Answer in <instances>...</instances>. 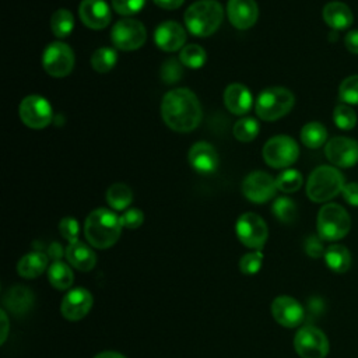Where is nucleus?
I'll return each instance as SVG.
<instances>
[{
  "instance_id": "obj_1",
  "label": "nucleus",
  "mask_w": 358,
  "mask_h": 358,
  "mask_svg": "<svg viewBox=\"0 0 358 358\" xmlns=\"http://www.w3.org/2000/svg\"><path fill=\"white\" fill-rule=\"evenodd\" d=\"M161 115L169 129L179 133H187L200 124L203 112L193 91L187 88H175L164 95Z\"/></svg>"
},
{
  "instance_id": "obj_2",
  "label": "nucleus",
  "mask_w": 358,
  "mask_h": 358,
  "mask_svg": "<svg viewBox=\"0 0 358 358\" xmlns=\"http://www.w3.org/2000/svg\"><path fill=\"white\" fill-rule=\"evenodd\" d=\"M120 217L108 208H96L91 211L84 224V234L91 246L96 249H108L113 246L122 232Z\"/></svg>"
},
{
  "instance_id": "obj_3",
  "label": "nucleus",
  "mask_w": 358,
  "mask_h": 358,
  "mask_svg": "<svg viewBox=\"0 0 358 358\" xmlns=\"http://www.w3.org/2000/svg\"><path fill=\"white\" fill-rule=\"evenodd\" d=\"M224 18L222 6L217 0L194 1L185 11V24L189 32L196 36H210L214 34Z\"/></svg>"
},
{
  "instance_id": "obj_4",
  "label": "nucleus",
  "mask_w": 358,
  "mask_h": 358,
  "mask_svg": "<svg viewBox=\"0 0 358 358\" xmlns=\"http://www.w3.org/2000/svg\"><path fill=\"white\" fill-rule=\"evenodd\" d=\"M344 187V176L338 169L322 165L317 166L308 179L306 194L315 203H323L336 197Z\"/></svg>"
},
{
  "instance_id": "obj_5",
  "label": "nucleus",
  "mask_w": 358,
  "mask_h": 358,
  "mask_svg": "<svg viewBox=\"0 0 358 358\" xmlns=\"http://www.w3.org/2000/svg\"><path fill=\"white\" fill-rule=\"evenodd\" d=\"M294 94L284 87H270L263 90L256 101V113L262 120L274 122L285 116L294 106Z\"/></svg>"
},
{
  "instance_id": "obj_6",
  "label": "nucleus",
  "mask_w": 358,
  "mask_h": 358,
  "mask_svg": "<svg viewBox=\"0 0 358 358\" xmlns=\"http://www.w3.org/2000/svg\"><path fill=\"white\" fill-rule=\"evenodd\" d=\"M317 234L323 241H338L351 228V218L344 207L336 203L324 204L317 214Z\"/></svg>"
},
{
  "instance_id": "obj_7",
  "label": "nucleus",
  "mask_w": 358,
  "mask_h": 358,
  "mask_svg": "<svg viewBox=\"0 0 358 358\" xmlns=\"http://www.w3.org/2000/svg\"><path fill=\"white\" fill-rule=\"evenodd\" d=\"M299 157V147L292 137L274 136L263 147V158L273 168L292 165Z\"/></svg>"
},
{
  "instance_id": "obj_8",
  "label": "nucleus",
  "mask_w": 358,
  "mask_h": 358,
  "mask_svg": "<svg viewBox=\"0 0 358 358\" xmlns=\"http://www.w3.org/2000/svg\"><path fill=\"white\" fill-rule=\"evenodd\" d=\"M238 239L253 250H260L268 236V228L264 220L255 213H243L235 224Z\"/></svg>"
},
{
  "instance_id": "obj_9",
  "label": "nucleus",
  "mask_w": 358,
  "mask_h": 358,
  "mask_svg": "<svg viewBox=\"0 0 358 358\" xmlns=\"http://www.w3.org/2000/svg\"><path fill=\"white\" fill-rule=\"evenodd\" d=\"M110 39L115 48L130 52L144 45L147 39V31L138 20L122 18L113 25Z\"/></svg>"
},
{
  "instance_id": "obj_10",
  "label": "nucleus",
  "mask_w": 358,
  "mask_h": 358,
  "mask_svg": "<svg viewBox=\"0 0 358 358\" xmlns=\"http://www.w3.org/2000/svg\"><path fill=\"white\" fill-rule=\"evenodd\" d=\"M294 347L301 358H324L329 352V340L320 329L303 326L295 334Z\"/></svg>"
},
{
  "instance_id": "obj_11",
  "label": "nucleus",
  "mask_w": 358,
  "mask_h": 358,
  "mask_svg": "<svg viewBox=\"0 0 358 358\" xmlns=\"http://www.w3.org/2000/svg\"><path fill=\"white\" fill-rule=\"evenodd\" d=\"M42 66L52 77H66L74 67V53L67 43L53 42L43 50Z\"/></svg>"
},
{
  "instance_id": "obj_12",
  "label": "nucleus",
  "mask_w": 358,
  "mask_h": 358,
  "mask_svg": "<svg viewBox=\"0 0 358 358\" xmlns=\"http://www.w3.org/2000/svg\"><path fill=\"white\" fill-rule=\"evenodd\" d=\"M18 113L22 123L29 129H43L53 117L52 106L48 99L36 94L28 95L21 101Z\"/></svg>"
},
{
  "instance_id": "obj_13",
  "label": "nucleus",
  "mask_w": 358,
  "mask_h": 358,
  "mask_svg": "<svg viewBox=\"0 0 358 358\" xmlns=\"http://www.w3.org/2000/svg\"><path fill=\"white\" fill-rule=\"evenodd\" d=\"M277 190L275 179L263 171L250 172L242 182L243 196L253 203H266L274 197Z\"/></svg>"
},
{
  "instance_id": "obj_14",
  "label": "nucleus",
  "mask_w": 358,
  "mask_h": 358,
  "mask_svg": "<svg viewBox=\"0 0 358 358\" xmlns=\"http://www.w3.org/2000/svg\"><path fill=\"white\" fill-rule=\"evenodd\" d=\"M324 155L336 166H354L358 162V143L348 137H333L326 143Z\"/></svg>"
},
{
  "instance_id": "obj_15",
  "label": "nucleus",
  "mask_w": 358,
  "mask_h": 358,
  "mask_svg": "<svg viewBox=\"0 0 358 358\" xmlns=\"http://www.w3.org/2000/svg\"><path fill=\"white\" fill-rule=\"evenodd\" d=\"M91 308H92L91 292L83 287H78V288L70 289L63 296L60 310L67 320H80L84 316H87Z\"/></svg>"
},
{
  "instance_id": "obj_16",
  "label": "nucleus",
  "mask_w": 358,
  "mask_h": 358,
  "mask_svg": "<svg viewBox=\"0 0 358 358\" xmlns=\"http://www.w3.org/2000/svg\"><path fill=\"white\" fill-rule=\"evenodd\" d=\"M271 313L277 323L284 327H296L303 320V308L301 303L287 295L277 296L271 303Z\"/></svg>"
},
{
  "instance_id": "obj_17",
  "label": "nucleus",
  "mask_w": 358,
  "mask_h": 358,
  "mask_svg": "<svg viewBox=\"0 0 358 358\" xmlns=\"http://www.w3.org/2000/svg\"><path fill=\"white\" fill-rule=\"evenodd\" d=\"M78 15L84 25L91 29H103L112 18L110 8L105 0H83L78 7Z\"/></svg>"
},
{
  "instance_id": "obj_18",
  "label": "nucleus",
  "mask_w": 358,
  "mask_h": 358,
  "mask_svg": "<svg viewBox=\"0 0 358 358\" xmlns=\"http://www.w3.org/2000/svg\"><path fill=\"white\" fill-rule=\"evenodd\" d=\"M227 15L235 28L248 29L257 21L259 8L255 0H228Z\"/></svg>"
},
{
  "instance_id": "obj_19",
  "label": "nucleus",
  "mask_w": 358,
  "mask_h": 358,
  "mask_svg": "<svg viewBox=\"0 0 358 358\" xmlns=\"http://www.w3.org/2000/svg\"><path fill=\"white\" fill-rule=\"evenodd\" d=\"M155 45L164 52L179 50L186 42V32L183 27L175 21H165L154 31Z\"/></svg>"
},
{
  "instance_id": "obj_20",
  "label": "nucleus",
  "mask_w": 358,
  "mask_h": 358,
  "mask_svg": "<svg viewBox=\"0 0 358 358\" xmlns=\"http://www.w3.org/2000/svg\"><path fill=\"white\" fill-rule=\"evenodd\" d=\"M187 159L192 168L203 175L214 172L218 166V154L215 148L206 141H199L193 144L189 150Z\"/></svg>"
},
{
  "instance_id": "obj_21",
  "label": "nucleus",
  "mask_w": 358,
  "mask_h": 358,
  "mask_svg": "<svg viewBox=\"0 0 358 358\" xmlns=\"http://www.w3.org/2000/svg\"><path fill=\"white\" fill-rule=\"evenodd\" d=\"M252 94L241 83L229 84L224 91V103L234 115H245L252 106Z\"/></svg>"
},
{
  "instance_id": "obj_22",
  "label": "nucleus",
  "mask_w": 358,
  "mask_h": 358,
  "mask_svg": "<svg viewBox=\"0 0 358 358\" xmlns=\"http://www.w3.org/2000/svg\"><path fill=\"white\" fill-rule=\"evenodd\" d=\"M323 20L324 22L337 31L347 29L351 27L354 21L352 11L345 3L341 1H330L323 7Z\"/></svg>"
},
{
  "instance_id": "obj_23",
  "label": "nucleus",
  "mask_w": 358,
  "mask_h": 358,
  "mask_svg": "<svg viewBox=\"0 0 358 358\" xmlns=\"http://www.w3.org/2000/svg\"><path fill=\"white\" fill-rule=\"evenodd\" d=\"M67 262L80 271H90L94 268L96 263V256L94 250L81 241H76L69 243L66 248Z\"/></svg>"
},
{
  "instance_id": "obj_24",
  "label": "nucleus",
  "mask_w": 358,
  "mask_h": 358,
  "mask_svg": "<svg viewBox=\"0 0 358 358\" xmlns=\"http://www.w3.org/2000/svg\"><path fill=\"white\" fill-rule=\"evenodd\" d=\"M48 267V256L42 252H31L22 256L17 264V271L24 278L39 277Z\"/></svg>"
},
{
  "instance_id": "obj_25",
  "label": "nucleus",
  "mask_w": 358,
  "mask_h": 358,
  "mask_svg": "<svg viewBox=\"0 0 358 358\" xmlns=\"http://www.w3.org/2000/svg\"><path fill=\"white\" fill-rule=\"evenodd\" d=\"M34 303L32 292L22 285H15L8 289L4 296V305L15 315L25 313Z\"/></svg>"
},
{
  "instance_id": "obj_26",
  "label": "nucleus",
  "mask_w": 358,
  "mask_h": 358,
  "mask_svg": "<svg viewBox=\"0 0 358 358\" xmlns=\"http://www.w3.org/2000/svg\"><path fill=\"white\" fill-rule=\"evenodd\" d=\"M323 256L327 267L336 273H345L351 266V255L343 245H330Z\"/></svg>"
},
{
  "instance_id": "obj_27",
  "label": "nucleus",
  "mask_w": 358,
  "mask_h": 358,
  "mask_svg": "<svg viewBox=\"0 0 358 358\" xmlns=\"http://www.w3.org/2000/svg\"><path fill=\"white\" fill-rule=\"evenodd\" d=\"M48 278L50 284L57 289H69L73 284V270L63 262L56 260L48 268Z\"/></svg>"
},
{
  "instance_id": "obj_28",
  "label": "nucleus",
  "mask_w": 358,
  "mask_h": 358,
  "mask_svg": "<svg viewBox=\"0 0 358 358\" xmlns=\"http://www.w3.org/2000/svg\"><path fill=\"white\" fill-rule=\"evenodd\" d=\"M106 201L113 210H126L133 201V193L124 183H113L106 192Z\"/></svg>"
},
{
  "instance_id": "obj_29",
  "label": "nucleus",
  "mask_w": 358,
  "mask_h": 358,
  "mask_svg": "<svg viewBox=\"0 0 358 358\" xmlns=\"http://www.w3.org/2000/svg\"><path fill=\"white\" fill-rule=\"evenodd\" d=\"M301 140L309 148H319L327 140V130L319 122H309L301 130Z\"/></svg>"
},
{
  "instance_id": "obj_30",
  "label": "nucleus",
  "mask_w": 358,
  "mask_h": 358,
  "mask_svg": "<svg viewBox=\"0 0 358 358\" xmlns=\"http://www.w3.org/2000/svg\"><path fill=\"white\" fill-rule=\"evenodd\" d=\"M50 28L56 38H66L71 34L74 28V17L66 8H59L53 13L50 18Z\"/></svg>"
},
{
  "instance_id": "obj_31",
  "label": "nucleus",
  "mask_w": 358,
  "mask_h": 358,
  "mask_svg": "<svg viewBox=\"0 0 358 358\" xmlns=\"http://www.w3.org/2000/svg\"><path fill=\"white\" fill-rule=\"evenodd\" d=\"M117 62V53L112 48H99L91 56V66L98 73L110 71Z\"/></svg>"
},
{
  "instance_id": "obj_32",
  "label": "nucleus",
  "mask_w": 358,
  "mask_h": 358,
  "mask_svg": "<svg viewBox=\"0 0 358 358\" xmlns=\"http://www.w3.org/2000/svg\"><path fill=\"white\" fill-rule=\"evenodd\" d=\"M207 55L204 49L196 43H190L185 46L179 53V62L183 66H187L190 69H199L206 63Z\"/></svg>"
},
{
  "instance_id": "obj_33",
  "label": "nucleus",
  "mask_w": 358,
  "mask_h": 358,
  "mask_svg": "<svg viewBox=\"0 0 358 358\" xmlns=\"http://www.w3.org/2000/svg\"><path fill=\"white\" fill-rule=\"evenodd\" d=\"M259 134V123L255 117H241L234 126V136L242 143L256 138Z\"/></svg>"
},
{
  "instance_id": "obj_34",
  "label": "nucleus",
  "mask_w": 358,
  "mask_h": 358,
  "mask_svg": "<svg viewBox=\"0 0 358 358\" xmlns=\"http://www.w3.org/2000/svg\"><path fill=\"white\" fill-rule=\"evenodd\" d=\"M333 120L338 129L351 130L357 124V113L350 105L341 103L334 108Z\"/></svg>"
},
{
  "instance_id": "obj_35",
  "label": "nucleus",
  "mask_w": 358,
  "mask_h": 358,
  "mask_svg": "<svg viewBox=\"0 0 358 358\" xmlns=\"http://www.w3.org/2000/svg\"><path fill=\"white\" fill-rule=\"evenodd\" d=\"M277 189L284 193L296 192L302 185V175L296 169H285L275 178Z\"/></svg>"
},
{
  "instance_id": "obj_36",
  "label": "nucleus",
  "mask_w": 358,
  "mask_h": 358,
  "mask_svg": "<svg viewBox=\"0 0 358 358\" xmlns=\"http://www.w3.org/2000/svg\"><path fill=\"white\" fill-rule=\"evenodd\" d=\"M273 214L278 221L289 224L296 217V206L288 197H278L273 204Z\"/></svg>"
},
{
  "instance_id": "obj_37",
  "label": "nucleus",
  "mask_w": 358,
  "mask_h": 358,
  "mask_svg": "<svg viewBox=\"0 0 358 358\" xmlns=\"http://www.w3.org/2000/svg\"><path fill=\"white\" fill-rule=\"evenodd\" d=\"M338 96L345 103L358 105V74L350 76L341 81L338 87Z\"/></svg>"
},
{
  "instance_id": "obj_38",
  "label": "nucleus",
  "mask_w": 358,
  "mask_h": 358,
  "mask_svg": "<svg viewBox=\"0 0 358 358\" xmlns=\"http://www.w3.org/2000/svg\"><path fill=\"white\" fill-rule=\"evenodd\" d=\"M263 264V253L260 250H253L243 255L239 260V268L243 274H256Z\"/></svg>"
},
{
  "instance_id": "obj_39",
  "label": "nucleus",
  "mask_w": 358,
  "mask_h": 358,
  "mask_svg": "<svg viewBox=\"0 0 358 358\" xmlns=\"http://www.w3.org/2000/svg\"><path fill=\"white\" fill-rule=\"evenodd\" d=\"M59 232L69 243L78 241V234H80L78 221L73 217L62 218V221L59 222Z\"/></svg>"
},
{
  "instance_id": "obj_40",
  "label": "nucleus",
  "mask_w": 358,
  "mask_h": 358,
  "mask_svg": "<svg viewBox=\"0 0 358 358\" xmlns=\"http://www.w3.org/2000/svg\"><path fill=\"white\" fill-rule=\"evenodd\" d=\"M182 73V63H179L176 59L166 60L161 67V78L168 84H173L180 80Z\"/></svg>"
},
{
  "instance_id": "obj_41",
  "label": "nucleus",
  "mask_w": 358,
  "mask_h": 358,
  "mask_svg": "<svg viewBox=\"0 0 358 358\" xmlns=\"http://www.w3.org/2000/svg\"><path fill=\"white\" fill-rule=\"evenodd\" d=\"M145 4V0H112L113 10L120 15H133Z\"/></svg>"
},
{
  "instance_id": "obj_42",
  "label": "nucleus",
  "mask_w": 358,
  "mask_h": 358,
  "mask_svg": "<svg viewBox=\"0 0 358 358\" xmlns=\"http://www.w3.org/2000/svg\"><path fill=\"white\" fill-rule=\"evenodd\" d=\"M144 221V214L138 208H129L120 215V222L122 227L127 229H136L138 228Z\"/></svg>"
},
{
  "instance_id": "obj_43",
  "label": "nucleus",
  "mask_w": 358,
  "mask_h": 358,
  "mask_svg": "<svg viewBox=\"0 0 358 358\" xmlns=\"http://www.w3.org/2000/svg\"><path fill=\"white\" fill-rule=\"evenodd\" d=\"M305 252L310 256V257H319L322 255H324V248L322 243V238L320 236H308L305 241Z\"/></svg>"
},
{
  "instance_id": "obj_44",
  "label": "nucleus",
  "mask_w": 358,
  "mask_h": 358,
  "mask_svg": "<svg viewBox=\"0 0 358 358\" xmlns=\"http://www.w3.org/2000/svg\"><path fill=\"white\" fill-rule=\"evenodd\" d=\"M341 193H343L344 200H345L350 206L358 207V183H357V182L344 185Z\"/></svg>"
},
{
  "instance_id": "obj_45",
  "label": "nucleus",
  "mask_w": 358,
  "mask_h": 358,
  "mask_svg": "<svg viewBox=\"0 0 358 358\" xmlns=\"http://www.w3.org/2000/svg\"><path fill=\"white\" fill-rule=\"evenodd\" d=\"M344 43L351 53L358 55V29L350 31L344 38Z\"/></svg>"
},
{
  "instance_id": "obj_46",
  "label": "nucleus",
  "mask_w": 358,
  "mask_h": 358,
  "mask_svg": "<svg viewBox=\"0 0 358 358\" xmlns=\"http://www.w3.org/2000/svg\"><path fill=\"white\" fill-rule=\"evenodd\" d=\"M185 0H154V3L157 6H159L161 8H165V10H175V8H179L182 4H183Z\"/></svg>"
},
{
  "instance_id": "obj_47",
  "label": "nucleus",
  "mask_w": 358,
  "mask_h": 358,
  "mask_svg": "<svg viewBox=\"0 0 358 358\" xmlns=\"http://www.w3.org/2000/svg\"><path fill=\"white\" fill-rule=\"evenodd\" d=\"M1 313V326H3V331H1V344L6 341L7 338V333H8V319L4 310L0 312Z\"/></svg>"
},
{
  "instance_id": "obj_48",
  "label": "nucleus",
  "mask_w": 358,
  "mask_h": 358,
  "mask_svg": "<svg viewBox=\"0 0 358 358\" xmlns=\"http://www.w3.org/2000/svg\"><path fill=\"white\" fill-rule=\"evenodd\" d=\"M48 256H50L52 259H59L62 256V248L59 243H52L48 252Z\"/></svg>"
},
{
  "instance_id": "obj_49",
  "label": "nucleus",
  "mask_w": 358,
  "mask_h": 358,
  "mask_svg": "<svg viewBox=\"0 0 358 358\" xmlns=\"http://www.w3.org/2000/svg\"><path fill=\"white\" fill-rule=\"evenodd\" d=\"M94 358H126V357L116 351H103V352L96 354Z\"/></svg>"
}]
</instances>
